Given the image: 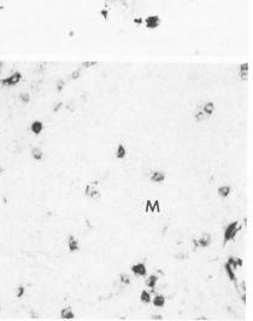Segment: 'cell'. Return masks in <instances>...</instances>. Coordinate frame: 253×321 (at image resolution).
<instances>
[{
	"mask_svg": "<svg viewBox=\"0 0 253 321\" xmlns=\"http://www.w3.org/2000/svg\"><path fill=\"white\" fill-rule=\"evenodd\" d=\"M60 317L63 320H74L75 319V313L70 307H64L60 310Z\"/></svg>",
	"mask_w": 253,
	"mask_h": 321,
	"instance_id": "9c48e42d",
	"label": "cell"
},
{
	"mask_svg": "<svg viewBox=\"0 0 253 321\" xmlns=\"http://www.w3.org/2000/svg\"><path fill=\"white\" fill-rule=\"evenodd\" d=\"M21 80H22V74L19 71H15L12 75L3 79L1 81H0V83H1L3 86H5V87H12V86L18 85L21 82Z\"/></svg>",
	"mask_w": 253,
	"mask_h": 321,
	"instance_id": "3957f363",
	"label": "cell"
},
{
	"mask_svg": "<svg viewBox=\"0 0 253 321\" xmlns=\"http://www.w3.org/2000/svg\"><path fill=\"white\" fill-rule=\"evenodd\" d=\"M24 293H25V287L23 285H18L16 287V297L17 298H22L24 296Z\"/></svg>",
	"mask_w": 253,
	"mask_h": 321,
	"instance_id": "44dd1931",
	"label": "cell"
},
{
	"mask_svg": "<svg viewBox=\"0 0 253 321\" xmlns=\"http://www.w3.org/2000/svg\"><path fill=\"white\" fill-rule=\"evenodd\" d=\"M157 282H158V276H157L156 274H151V275H149V276L146 279L145 284H146V286H147V287H149V289H151V293L153 292V289L156 287Z\"/></svg>",
	"mask_w": 253,
	"mask_h": 321,
	"instance_id": "8fae6325",
	"label": "cell"
},
{
	"mask_svg": "<svg viewBox=\"0 0 253 321\" xmlns=\"http://www.w3.org/2000/svg\"><path fill=\"white\" fill-rule=\"evenodd\" d=\"M240 298H241L242 303H246V292H245V291L241 293V296H240Z\"/></svg>",
	"mask_w": 253,
	"mask_h": 321,
	"instance_id": "4316f807",
	"label": "cell"
},
{
	"mask_svg": "<svg viewBox=\"0 0 253 321\" xmlns=\"http://www.w3.org/2000/svg\"><path fill=\"white\" fill-rule=\"evenodd\" d=\"M130 271L136 276H145L147 274V267H146L145 263L139 262V263H135V264H133L130 267Z\"/></svg>",
	"mask_w": 253,
	"mask_h": 321,
	"instance_id": "277c9868",
	"label": "cell"
},
{
	"mask_svg": "<svg viewBox=\"0 0 253 321\" xmlns=\"http://www.w3.org/2000/svg\"><path fill=\"white\" fill-rule=\"evenodd\" d=\"M64 86H65V81H64V80H58V81H57V85H56L57 91H58V92H61L63 88H64Z\"/></svg>",
	"mask_w": 253,
	"mask_h": 321,
	"instance_id": "7402d4cb",
	"label": "cell"
},
{
	"mask_svg": "<svg viewBox=\"0 0 253 321\" xmlns=\"http://www.w3.org/2000/svg\"><path fill=\"white\" fill-rule=\"evenodd\" d=\"M230 192H232V187L229 185H223V186H219L217 188V193L222 198H227L228 196L230 195Z\"/></svg>",
	"mask_w": 253,
	"mask_h": 321,
	"instance_id": "4fadbf2b",
	"label": "cell"
},
{
	"mask_svg": "<svg viewBox=\"0 0 253 321\" xmlns=\"http://www.w3.org/2000/svg\"><path fill=\"white\" fill-rule=\"evenodd\" d=\"M241 223L239 221H233L228 225L224 229V234H223V245H225L227 243H229L230 240H233L236 234L241 231Z\"/></svg>",
	"mask_w": 253,
	"mask_h": 321,
	"instance_id": "6da1fadb",
	"label": "cell"
},
{
	"mask_svg": "<svg viewBox=\"0 0 253 321\" xmlns=\"http://www.w3.org/2000/svg\"><path fill=\"white\" fill-rule=\"evenodd\" d=\"M224 269H225V273H227V275H228V278H229V280L230 281H233V282H236V275H235V269L229 264V263H225L224 264Z\"/></svg>",
	"mask_w": 253,
	"mask_h": 321,
	"instance_id": "5bb4252c",
	"label": "cell"
},
{
	"mask_svg": "<svg viewBox=\"0 0 253 321\" xmlns=\"http://www.w3.org/2000/svg\"><path fill=\"white\" fill-rule=\"evenodd\" d=\"M4 173H5V168H4V167L0 165V175H3Z\"/></svg>",
	"mask_w": 253,
	"mask_h": 321,
	"instance_id": "f546056e",
	"label": "cell"
},
{
	"mask_svg": "<svg viewBox=\"0 0 253 321\" xmlns=\"http://www.w3.org/2000/svg\"><path fill=\"white\" fill-rule=\"evenodd\" d=\"M149 180L154 184H162L164 180H165V174L160 170H154L153 173L151 174L149 176Z\"/></svg>",
	"mask_w": 253,
	"mask_h": 321,
	"instance_id": "52a82bcc",
	"label": "cell"
},
{
	"mask_svg": "<svg viewBox=\"0 0 253 321\" xmlns=\"http://www.w3.org/2000/svg\"><path fill=\"white\" fill-rule=\"evenodd\" d=\"M66 244H68V249H69L70 252H77L80 250V243H79L77 239H76V237L72 236V234H70L68 237Z\"/></svg>",
	"mask_w": 253,
	"mask_h": 321,
	"instance_id": "5b68a950",
	"label": "cell"
},
{
	"mask_svg": "<svg viewBox=\"0 0 253 321\" xmlns=\"http://www.w3.org/2000/svg\"><path fill=\"white\" fill-rule=\"evenodd\" d=\"M152 302L156 308H163L165 305V297H164V294H156Z\"/></svg>",
	"mask_w": 253,
	"mask_h": 321,
	"instance_id": "9a60e30c",
	"label": "cell"
},
{
	"mask_svg": "<svg viewBox=\"0 0 253 321\" xmlns=\"http://www.w3.org/2000/svg\"><path fill=\"white\" fill-rule=\"evenodd\" d=\"M30 317H33V319H37V317H39V315H36V314H35V312H34V310H31V312H30Z\"/></svg>",
	"mask_w": 253,
	"mask_h": 321,
	"instance_id": "f1b7e54d",
	"label": "cell"
},
{
	"mask_svg": "<svg viewBox=\"0 0 253 321\" xmlns=\"http://www.w3.org/2000/svg\"><path fill=\"white\" fill-rule=\"evenodd\" d=\"M193 116H194V120H195L197 122H202V121L207 120V116H206V115H205L204 112L201 111V109H197Z\"/></svg>",
	"mask_w": 253,
	"mask_h": 321,
	"instance_id": "e0dca14e",
	"label": "cell"
},
{
	"mask_svg": "<svg viewBox=\"0 0 253 321\" xmlns=\"http://www.w3.org/2000/svg\"><path fill=\"white\" fill-rule=\"evenodd\" d=\"M214 110H216V105L213 101H206L204 103V105L201 106V111L204 112L207 117H211V115H213Z\"/></svg>",
	"mask_w": 253,
	"mask_h": 321,
	"instance_id": "8992f818",
	"label": "cell"
},
{
	"mask_svg": "<svg viewBox=\"0 0 253 321\" xmlns=\"http://www.w3.org/2000/svg\"><path fill=\"white\" fill-rule=\"evenodd\" d=\"M19 100L22 103H24V104H28V103L30 101V94L28 92H22L19 94Z\"/></svg>",
	"mask_w": 253,
	"mask_h": 321,
	"instance_id": "ffe728a7",
	"label": "cell"
},
{
	"mask_svg": "<svg viewBox=\"0 0 253 321\" xmlns=\"http://www.w3.org/2000/svg\"><path fill=\"white\" fill-rule=\"evenodd\" d=\"M119 282L122 285H129L130 284V278L128 274L125 273H121L119 274Z\"/></svg>",
	"mask_w": 253,
	"mask_h": 321,
	"instance_id": "d6986e66",
	"label": "cell"
},
{
	"mask_svg": "<svg viewBox=\"0 0 253 321\" xmlns=\"http://www.w3.org/2000/svg\"><path fill=\"white\" fill-rule=\"evenodd\" d=\"M211 240H212V238H211L210 233H204L199 239H197L199 248H207L211 244Z\"/></svg>",
	"mask_w": 253,
	"mask_h": 321,
	"instance_id": "ba28073f",
	"label": "cell"
},
{
	"mask_svg": "<svg viewBox=\"0 0 253 321\" xmlns=\"http://www.w3.org/2000/svg\"><path fill=\"white\" fill-rule=\"evenodd\" d=\"M63 105H64V103L63 101H58V103H56V104L53 105V108H52V111L53 112H58L61 108H63Z\"/></svg>",
	"mask_w": 253,
	"mask_h": 321,
	"instance_id": "603a6c76",
	"label": "cell"
},
{
	"mask_svg": "<svg viewBox=\"0 0 253 321\" xmlns=\"http://www.w3.org/2000/svg\"><path fill=\"white\" fill-rule=\"evenodd\" d=\"M126 147L123 145V144H118L117 147H116V151H115V157L118 158V159H123L126 157Z\"/></svg>",
	"mask_w": 253,
	"mask_h": 321,
	"instance_id": "30bf717a",
	"label": "cell"
},
{
	"mask_svg": "<svg viewBox=\"0 0 253 321\" xmlns=\"http://www.w3.org/2000/svg\"><path fill=\"white\" fill-rule=\"evenodd\" d=\"M242 264H244L242 259H240V257H235V266H236V268H239V267H242Z\"/></svg>",
	"mask_w": 253,
	"mask_h": 321,
	"instance_id": "d4e9b609",
	"label": "cell"
},
{
	"mask_svg": "<svg viewBox=\"0 0 253 321\" xmlns=\"http://www.w3.org/2000/svg\"><path fill=\"white\" fill-rule=\"evenodd\" d=\"M80 76H81V71H80V70H75V71H72V74H71V79H72V80H77Z\"/></svg>",
	"mask_w": 253,
	"mask_h": 321,
	"instance_id": "cb8c5ba5",
	"label": "cell"
},
{
	"mask_svg": "<svg viewBox=\"0 0 253 321\" xmlns=\"http://www.w3.org/2000/svg\"><path fill=\"white\" fill-rule=\"evenodd\" d=\"M44 129V123L41 121H34L31 124H30V131L35 134V135H39Z\"/></svg>",
	"mask_w": 253,
	"mask_h": 321,
	"instance_id": "7c38bea8",
	"label": "cell"
},
{
	"mask_svg": "<svg viewBox=\"0 0 253 321\" xmlns=\"http://www.w3.org/2000/svg\"><path fill=\"white\" fill-rule=\"evenodd\" d=\"M151 320H157V321H162L163 320V315L162 314H153L151 316Z\"/></svg>",
	"mask_w": 253,
	"mask_h": 321,
	"instance_id": "484cf974",
	"label": "cell"
},
{
	"mask_svg": "<svg viewBox=\"0 0 253 321\" xmlns=\"http://www.w3.org/2000/svg\"><path fill=\"white\" fill-rule=\"evenodd\" d=\"M195 320H198V321H201V320H205V321H206V320H209V317H207V316H204V315H201V316H199V317H197Z\"/></svg>",
	"mask_w": 253,
	"mask_h": 321,
	"instance_id": "83f0119b",
	"label": "cell"
},
{
	"mask_svg": "<svg viewBox=\"0 0 253 321\" xmlns=\"http://www.w3.org/2000/svg\"><path fill=\"white\" fill-rule=\"evenodd\" d=\"M99 182L96 180L92 181L91 184H88L84 186V195L88 197V198H91L93 200H98L100 199L101 197V193H100V191H99V187H98Z\"/></svg>",
	"mask_w": 253,
	"mask_h": 321,
	"instance_id": "7a4b0ae2",
	"label": "cell"
},
{
	"mask_svg": "<svg viewBox=\"0 0 253 321\" xmlns=\"http://www.w3.org/2000/svg\"><path fill=\"white\" fill-rule=\"evenodd\" d=\"M31 157L35 161H41L44 158V151L40 147H34L31 150Z\"/></svg>",
	"mask_w": 253,
	"mask_h": 321,
	"instance_id": "2e32d148",
	"label": "cell"
},
{
	"mask_svg": "<svg viewBox=\"0 0 253 321\" xmlns=\"http://www.w3.org/2000/svg\"><path fill=\"white\" fill-rule=\"evenodd\" d=\"M140 301L142 303H151L152 301V297H151V292L146 291V290H142L141 293H140Z\"/></svg>",
	"mask_w": 253,
	"mask_h": 321,
	"instance_id": "ac0fdd59",
	"label": "cell"
},
{
	"mask_svg": "<svg viewBox=\"0 0 253 321\" xmlns=\"http://www.w3.org/2000/svg\"><path fill=\"white\" fill-rule=\"evenodd\" d=\"M0 73H1V63H0Z\"/></svg>",
	"mask_w": 253,
	"mask_h": 321,
	"instance_id": "4dcf8cb0",
	"label": "cell"
}]
</instances>
